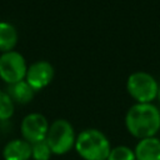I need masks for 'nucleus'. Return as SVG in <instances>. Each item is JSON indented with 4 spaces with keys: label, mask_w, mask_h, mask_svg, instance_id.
<instances>
[{
    "label": "nucleus",
    "mask_w": 160,
    "mask_h": 160,
    "mask_svg": "<svg viewBox=\"0 0 160 160\" xmlns=\"http://www.w3.org/2000/svg\"><path fill=\"white\" fill-rule=\"evenodd\" d=\"M6 92L12 99V101L18 104H28L34 99L35 95V90L25 80L8 85Z\"/></svg>",
    "instance_id": "10"
},
{
    "label": "nucleus",
    "mask_w": 160,
    "mask_h": 160,
    "mask_svg": "<svg viewBox=\"0 0 160 160\" xmlns=\"http://www.w3.org/2000/svg\"><path fill=\"white\" fill-rule=\"evenodd\" d=\"M49 121L40 112L28 114L20 124V132L24 140L30 144H35L38 141L45 140L49 131Z\"/></svg>",
    "instance_id": "6"
},
{
    "label": "nucleus",
    "mask_w": 160,
    "mask_h": 160,
    "mask_svg": "<svg viewBox=\"0 0 160 160\" xmlns=\"http://www.w3.org/2000/svg\"><path fill=\"white\" fill-rule=\"evenodd\" d=\"M75 150L84 160H106L111 144L102 131L90 128L76 135Z\"/></svg>",
    "instance_id": "2"
},
{
    "label": "nucleus",
    "mask_w": 160,
    "mask_h": 160,
    "mask_svg": "<svg viewBox=\"0 0 160 160\" xmlns=\"http://www.w3.org/2000/svg\"><path fill=\"white\" fill-rule=\"evenodd\" d=\"M54 66L45 60H39L34 64H31L28 68L25 81L35 90H41L46 88L54 79Z\"/></svg>",
    "instance_id": "7"
},
{
    "label": "nucleus",
    "mask_w": 160,
    "mask_h": 160,
    "mask_svg": "<svg viewBox=\"0 0 160 160\" xmlns=\"http://www.w3.org/2000/svg\"><path fill=\"white\" fill-rule=\"evenodd\" d=\"M106 160H136L135 152L126 145H118L111 148Z\"/></svg>",
    "instance_id": "14"
},
{
    "label": "nucleus",
    "mask_w": 160,
    "mask_h": 160,
    "mask_svg": "<svg viewBox=\"0 0 160 160\" xmlns=\"http://www.w3.org/2000/svg\"><path fill=\"white\" fill-rule=\"evenodd\" d=\"M28 65L24 56L12 50L2 52L0 56V79L8 85L25 80Z\"/></svg>",
    "instance_id": "5"
},
{
    "label": "nucleus",
    "mask_w": 160,
    "mask_h": 160,
    "mask_svg": "<svg viewBox=\"0 0 160 160\" xmlns=\"http://www.w3.org/2000/svg\"><path fill=\"white\" fill-rule=\"evenodd\" d=\"M126 130L141 140L155 136L160 130V110L151 102L134 104L125 115Z\"/></svg>",
    "instance_id": "1"
},
{
    "label": "nucleus",
    "mask_w": 160,
    "mask_h": 160,
    "mask_svg": "<svg viewBox=\"0 0 160 160\" xmlns=\"http://www.w3.org/2000/svg\"><path fill=\"white\" fill-rule=\"evenodd\" d=\"M18 44L16 28L6 21H0V51H12Z\"/></svg>",
    "instance_id": "11"
},
{
    "label": "nucleus",
    "mask_w": 160,
    "mask_h": 160,
    "mask_svg": "<svg viewBox=\"0 0 160 160\" xmlns=\"http://www.w3.org/2000/svg\"><path fill=\"white\" fill-rule=\"evenodd\" d=\"M126 90L136 102L146 104L158 98L159 84L152 75L145 71H136L128 78Z\"/></svg>",
    "instance_id": "4"
},
{
    "label": "nucleus",
    "mask_w": 160,
    "mask_h": 160,
    "mask_svg": "<svg viewBox=\"0 0 160 160\" xmlns=\"http://www.w3.org/2000/svg\"><path fill=\"white\" fill-rule=\"evenodd\" d=\"M52 151L50 146L48 145L46 140L38 141L35 144H31V159L34 160H50Z\"/></svg>",
    "instance_id": "13"
},
{
    "label": "nucleus",
    "mask_w": 160,
    "mask_h": 160,
    "mask_svg": "<svg viewBox=\"0 0 160 160\" xmlns=\"http://www.w3.org/2000/svg\"><path fill=\"white\" fill-rule=\"evenodd\" d=\"M134 152L136 160H160V139L152 136L139 140Z\"/></svg>",
    "instance_id": "9"
},
{
    "label": "nucleus",
    "mask_w": 160,
    "mask_h": 160,
    "mask_svg": "<svg viewBox=\"0 0 160 160\" xmlns=\"http://www.w3.org/2000/svg\"><path fill=\"white\" fill-rule=\"evenodd\" d=\"M15 111V102L6 91L0 90V121L9 120Z\"/></svg>",
    "instance_id": "12"
},
{
    "label": "nucleus",
    "mask_w": 160,
    "mask_h": 160,
    "mask_svg": "<svg viewBox=\"0 0 160 160\" xmlns=\"http://www.w3.org/2000/svg\"><path fill=\"white\" fill-rule=\"evenodd\" d=\"M158 99H159V101H160V86H159V91H158Z\"/></svg>",
    "instance_id": "15"
},
{
    "label": "nucleus",
    "mask_w": 160,
    "mask_h": 160,
    "mask_svg": "<svg viewBox=\"0 0 160 160\" xmlns=\"http://www.w3.org/2000/svg\"><path fill=\"white\" fill-rule=\"evenodd\" d=\"M45 140L54 155H65L75 148L76 134L68 120L58 119L50 124Z\"/></svg>",
    "instance_id": "3"
},
{
    "label": "nucleus",
    "mask_w": 160,
    "mask_h": 160,
    "mask_svg": "<svg viewBox=\"0 0 160 160\" xmlns=\"http://www.w3.org/2000/svg\"><path fill=\"white\" fill-rule=\"evenodd\" d=\"M2 156L4 160H30L31 144L24 139H14L5 145Z\"/></svg>",
    "instance_id": "8"
}]
</instances>
